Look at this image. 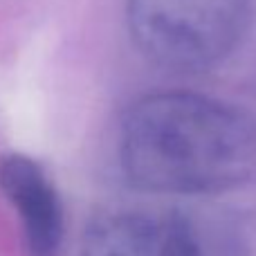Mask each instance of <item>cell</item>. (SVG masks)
Listing matches in <instances>:
<instances>
[{"instance_id": "cell-3", "label": "cell", "mask_w": 256, "mask_h": 256, "mask_svg": "<svg viewBox=\"0 0 256 256\" xmlns=\"http://www.w3.org/2000/svg\"><path fill=\"white\" fill-rule=\"evenodd\" d=\"M81 256H245V250L216 218L180 209H115L88 225Z\"/></svg>"}, {"instance_id": "cell-1", "label": "cell", "mask_w": 256, "mask_h": 256, "mask_svg": "<svg viewBox=\"0 0 256 256\" xmlns=\"http://www.w3.org/2000/svg\"><path fill=\"white\" fill-rule=\"evenodd\" d=\"M120 162L128 180L150 194L225 191L254 173L256 122L204 94H148L122 122Z\"/></svg>"}, {"instance_id": "cell-4", "label": "cell", "mask_w": 256, "mask_h": 256, "mask_svg": "<svg viewBox=\"0 0 256 256\" xmlns=\"http://www.w3.org/2000/svg\"><path fill=\"white\" fill-rule=\"evenodd\" d=\"M0 191L20 218L27 254L58 256L66 220L61 196L45 168L25 153L2 155Z\"/></svg>"}, {"instance_id": "cell-2", "label": "cell", "mask_w": 256, "mask_h": 256, "mask_svg": "<svg viewBox=\"0 0 256 256\" xmlns=\"http://www.w3.org/2000/svg\"><path fill=\"white\" fill-rule=\"evenodd\" d=\"M128 30L148 61L173 72H198L236 50L250 0H128Z\"/></svg>"}]
</instances>
